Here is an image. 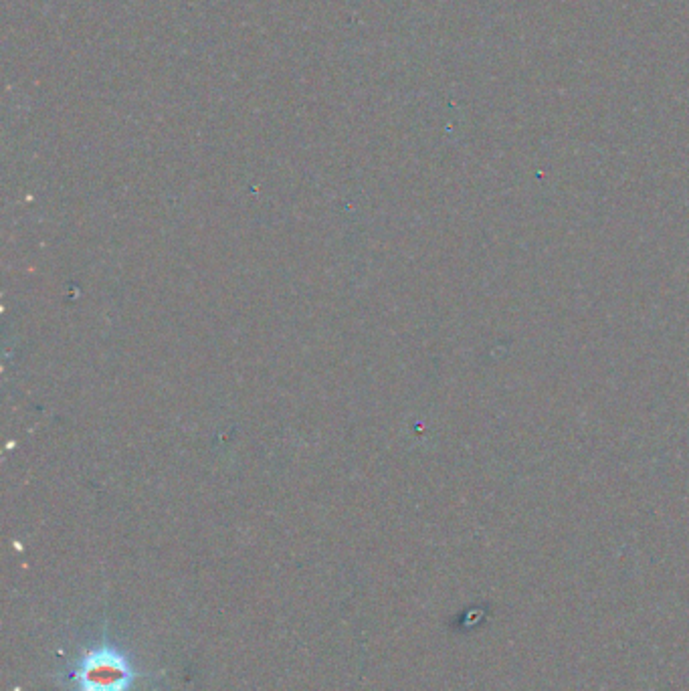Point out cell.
Listing matches in <instances>:
<instances>
[{
    "label": "cell",
    "instance_id": "6da1fadb",
    "mask_svg": "<svg viewBox=\"0 0 689 691\" xmlns=\"http://www.w3.org/2000/svg\"><path fill=\"white\" fill-rule=\"evenodd\" d=\"M69 681L75 691H130L136 669L118 647L104 643L77 661Z\"/></svg>",
    "mask_w": 689,
    "mask_h": 691
}]
</instances>
